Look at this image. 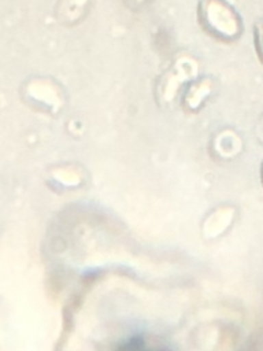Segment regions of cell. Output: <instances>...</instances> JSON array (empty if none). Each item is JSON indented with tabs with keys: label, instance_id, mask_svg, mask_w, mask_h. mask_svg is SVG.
<instances>
[{
	"label": "cell",
	"instance_id": "cell-1",
	"mask_svg": "<svg viewBox=\"0 0 263 351\" xmlns=\"http://www.w3.org/2000/svg\"><path fill=\"white\" fill-rule=\"evenodd\" d=\"M207 26L218 34H231L236 30V22L230 18V11L219 1H210L203 11Z\"/></svg>",
	"mask_w": 263,
	"mask_h": 351
}]
</instances>
